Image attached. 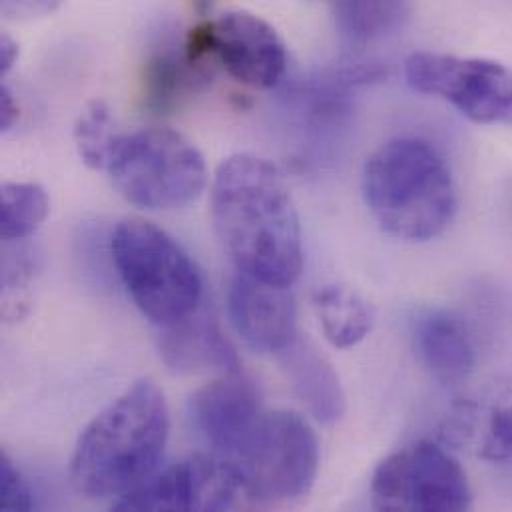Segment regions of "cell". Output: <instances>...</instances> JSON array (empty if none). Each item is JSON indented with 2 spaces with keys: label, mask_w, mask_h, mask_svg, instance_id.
<instances>
[{
  "label": "cell",
  "mask_w": 512,
  "mask_h": 512,
  "mask_svg": "<svg viewBox=\"0 0 512 512\" xmlns=\"http://www.w3.org/2000/svg\"><path fill=\"white\" fill-rule=\"evenodd\" d=\"M230 319L250 349L281 353L297 333V305L285 285L238 271L228 291Z\"/></svg>",
  "instance_id": "cell-12"
},
{
  "label": "cell",
  "mask_w": 512,
  "mask_h": 512,
  "mask_svg": "<svg viewBox=\"0 0 512 512\" xmlns=\"http://www.w3.org/2000/svg\"><path fill=\"white\" fill-rule=\"evenodd\" d=\"M248 499L244 483L226 457L194 455L152 475L116 503V511H228Z\"/></svg>",
  "instance_id": "cell-9"
},
{
  "label": "cell",
  "mask_w": 512,
  "mask_h": 512,
  "mask_svg": "<svg viewBox=\"0 0 512 512\" xmlns=\"http://www.w3.org/2000/svg\"><path fill=\"white\" fill-rule=\"evenodd\" d=\"M371 505L389 512H459L473 491L459 461L429 441L389 455L371 481Z\"/></svg>",
  "instance_id": "cell-7"
},
{
  "label": "cell",
  "mask_w": 512,
  "mask_h": 512,
  "mask_svg": "<svg viewBox=\"0 0 512 512\" xmlns=\"http://www.w3.org/2000/svg\"><path fill=\"white\" fill-rule=\"evenodd\" d=\"M407 84L437 96L465 118L487 126H512V66L441 52H413L405 60Z\"/></svg>",
  "instance_id": "cell-8"
},
{
  "label": "cell",
  "mask_w": 512,
  "mask_h": 512,
  "mask_svg": "<svg viewBox=\"0 0 512 512\" xmlns=\"http://www.w3.org/2000/svg\"><path fill=\"white\" fill-rule=\"evenodd\" d=\"M50 210L48 194L30 182H4L0 188V234L4 242L32 236Z\"/></svg>",
  "instance_id": "cell-19"
},
{
  "label": "cell",
  "mask_w": 512,
  "mask_h": 512,
  "mask_svg": "<svg viewBox=\"0 0 512 512\" xmlns=\"http://www.w3.org/2000/svg\"><path fill=\"white\" fill-rule=\"evenodd\" d=\"M313 307L327 341L337 349L355 347L373 329L371 307L351 287L337 283L319 287Z\"/></svg>",
  "instance_id": "cell-17"
},
{
  "label": "cell",
  "mask_w": 512,
  "mask_h": 512,
  "mask_svg": "<svg viewBox=\"0 0 512 512\" xmlns=\"http://www.w3.org/2000/svg\"><path fill=\"white\" fill-rule=\"evenodd\" d=\"M34 507L28 483L14 467L10 457L2 453L0 457V509L2 511H30Z\"/></svg>",
  "instance_id": "cell-22"
},
{
  "label": "cell",
  "mask_w": 512,
  "mask_h": 512,
  "mask_svg": "<svg viewBox=\"0 0 512 512\" xmlns=\"http://www.w3.org/2000/svg\"><path fill=\"white\" fill-rule=\"evenodd\" d=\"M62 0H0V10L8 20L30 22L52 14Z\"/></svg>",
  "instance_id": "cell-23"
},
{
  "label": "cell",
  "mask_w": 512,
  "mask_h": 512,
  "mask_svg": "<svg viewBox=\"0 0 512 512\" xmlns=\"http://www.w3.org/2000/svg\"><path fill=\"white\" fill-rule=\"evenodd\" d=\"M18 56H20L18 42L10 34L4 32L0 38V74L2 76H6L14 68Z\"/></svg>",
  "instance_id": "cell-25"
},
{
  "label": "cell",
  "mask_w": 512,
  "mask_h": 512,
  "mask_svg": "<svg viewBox=\"0 0 512 512\" xmlns=\"http://www.w3.org/2000/svg\"><path fill=\"white\" fill-rule=\"evenodd\" d=\"M481 457L491 463L512 461V403L491 413L481 441Z\"/></svg>",
  "instance_id": "cell-21"
},
{
  "label": "cell",
  "mask_w": 512,
  "mask_h": 512,
  "mask_svg": "<svg viewBox=\"0 0 512 512\" xmlns=\"http://www.w3.org/2000/svg\"><path fill=\"white\" fill-rule=\"evenodd\" d=\"M106 172L120 196L144 210L186 208L208 186V168L198 146L168 128L118 134Z\"/></svg>",
  "instance_id": "cell-5"
},
{
  "label": "cell",
  "mask_w": 512,
  "mask_h": 512,
  "mask_svg": "<svg viewBox=\"0 0 512 512\" xmlns=\"http://www.w3.org/2000/svg\"><path fill=\"white\" fill-rule=\"evenodd\" d=\"M174 48H162L144 66V102L158 114L172 110L188 92L208 80V68L188 60L184 42L180 52Z\"/></svg>",
  "instance_id": "cell-18"
},
{
  "label": "cell",
  "mask_w": 512,
  "mask_h": 512,
  "mask_svg": "<svg viewBox=\"0 0 512 512\" xmlns=\"http://www.w3.org/2000/svg\"><path fill=\"white\" fill-rule=\"evenodd\" d=\"M333 20L339 36L353 46L379 42L401 30L409 0H331Z\"/></svg>",
  "instance_id": "cell-16"
},
{
  "label": "cell",
  "mask_w": 512,
  "mask_h": 512,
  "mask_svg": "<svg viewBox=\"0 0 512 512\" xmlns=\"http://www.w3.org/2000/svg\"><path fill=\"white\" fill-rule=\"evenodd\" d=\"M170 435L164 393L152 379L136 381L82 431L70 479L90 499L122 497L154 475Z\"/></svg>",
  "instance_id": "cell-2"
},
{
  "label": "cell",
  "mask_w": 512,
  "mask_h": 512,
  "mask_svg": "<svg viewBox=\"0 0 512 512\" xmlns=\"http://www.w3.org/2000/svg\"><path fill=\"white\" fill-rule=\"evenodd\" d=\"M363 198L381 230L403 242L439 238L459 212L449 162L433 144L411 136L389 140L367 158Z\"/></svg>",
  "instance_id": "cell-3"
},
{
  "label": "cell",
  "mask_w": 512,
  "mask_h": 512,
  "mask_svg": "<svg viewBox=\"0 0 512 512\" xmlns=\"http://www.w3.org/2000/svg\"><path fill=\"white\" fill-rule=\"evenodd\" d=\"M120 279L154 323L174 325L202 307V275L186 250L158 226L130 218L112 234Z\"/></svg>",
  "instance_id": "cell-4"
},
{
  "label": "cell",
  "mask_w": 512,
  "mask_h": 512,
  "mask_svg": "<svg viewBox=\"0 0 512 512\" xmlns=\"http://www.w3.org/2000/svg\"><path fill=\"white\" fill-rule=\"evenodd\" d=\"M261 413L256 383L238 371L196 391L188 405L196 435L226 459L242 449Z\"/></svg>",
  "instance_id": "cell-11"
},
{
  "label": "cell",
  "mask_w": 512,
  "mask_h": 512,
  "mask_svg": "<svg viewBox=\"0 0 512 512\" xmlns=\"http://www.w3.org/2000/svg\"><path fill=\"white\" fill-rule=\"evenodd\" d=\"M160 353L176 373H234L240 367L238 355L220 331L214 317L202 307L186 319L164 327Z\"/></svg>",
  "instance_id": "cell-14"
},
{
  "label": "cell",
  "mask_w": 512,
  "mask_h": 512,
  "mask_svg": "<svg viewBox=\"0 0 512 512\" xmlns=\"http://www.w3.org/2000/svg\"><path fill=\"white\" fill-rule=\"evenodd\" d=\"M18 118H20L18 102L14 100V94L10 92V88L4 84L0 90V130L2 132L12 130Z\"/></svg>",
  "instance_id": "cell-24"
},
{
  "label": "cell",
  "mask_w": 512,
  "mask_h": 512,
  "mask_svg": "<svg viewBox=\"0 0 512 512\" xmlns=\"http://www.w3.org/2000/svg\"><path fill=\"white\" fill-rule=\"evenodd\" d=\"M118 134L112 130V114L104 100L88 102L76 118L74 142L80 160L90 170L106 172Z\"/></svg>",
  "instance_id": "cell-20"
},
{
  "label": "cell",
  "mask_w": 512,
  "mask_h": 512,
  "mask_svg": "<svg viewBox=\"0 0 512 512\" xmlns=\"http://www.w3.org/2000/svg\"><path fill=\"white\" fill-rule=\"evenodd\" d=\"M212 62L238 82L267 90L279 84L287 66V52L279 32L248 10H230L204 22Z\"/></svg>",
  "instance_id": "cell-10"
},
{
  "label": "cell",
  "mask_w": 512,
  "mask_h": 512,
  "mask_svg": "<svg viewBox=\"0 0 512 512\" xmlns=\"http://www.w3.org/2000/svg\"><path fill=\"white\" fill-rule=\"evenodd\" d=\"M216 234L238 271L289 287L301 273V224L279 170L254 154L224 160L212 184Z\"/></svg>",
  "instance_id": "cell-1"
},
{
  "label": "cell",
  "mask_w": 512,
  "mask_h": 512,
  "mask_svg": "<svg viewBox=\"0 0 512 512\" xmlns=\"http://www.w3.org/2000/svg\"><path fill=\"white\" fill-rule=\"evenodd\" d=\"M248 499L283 503L305 495L319 469V443L309 423L289 411L261 413L242 449L228 459Z\"/></svg>",
  "instance_id": "cell-6"
},
{
  "label": "cell",
  "mask_w": 512,
  "mask_h": 512,
  "mask_svg": "<svg viewBox=\"0 0 512 512\" xmlns=\"http://www.w3.org/2000/svg\"><path fill=\"white\" fill-rule=\"evenodd\" d=\"M413 343L423 367L443 385H459L477 367V345L467 321L449 309H429L415 321Z\"/></svg>",
  "instance_id": "cell-13"
},
{
  "label": "cell",
  "mask_w": 512,
  "mask_h": 512,
  "mask_svg": "<svg viewBox=\"0 0 512 512\" xmlns=\"http://www.w3.org/2000/svg\"><path fill=\"white\" fill-rule=\"evenodd\" d=\"M279 359L307 411L323 425L337 423L345 413V393L331 361L299 335L279 353Z\"/></svg>",
  "instance_id": "cell-15"
}]
</instances>
